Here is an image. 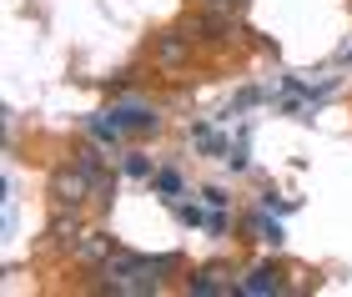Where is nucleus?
<instances>
[{
  "label": "nucleus",
  "mask_w": 352,
  "mask_h": 297,
  "mask_svg": "<svg viewBox=\"0 0 352 297\" xmlns=\"http://www.w3.org/2000/svg\"><path fill=\"white\" fill-rule=\"evenodd\" d=\"M166 272H176V257H136V252H111L96 277L106 292H162L166 287Z\"/></svg>",
  "instance_id": "f257e3e1"
},
{
  "label": "nucleus",
  "mask_w": 352,
  "mask_h": 297,
  "mask_svg": "<svg viewBox=\"0 0 352 297\" xmlns=\"http://www.w3.org/2000/svg\"><path fill=\"white\" fill-rule=\"evenodd\" d=\"M91 177H86V171L81 166H60L56 171V177H51V197H56V212L60 217H66V212H81L86 207V192H91Z\"/></svg>",
  "instance_id": "f03ea898"
},
{
  "label": "nucleus",
  "mask_w": 352,
  "mask_h": 297,
  "mask_svg": "<svg viewBox=\"0 0 352 297\" xmlns=\"http://www.w3.org/2000/svg\"><path fill=\"white\" fill-rule=\"evenodd\" d=\"M106 116L121 126V136H126V131H156V126H162L156 106H146V101H126V106H111Z\"/></svg>",
  "instance_id": "7ed1b4c3"
},
{
  "label": "nucleus",
  "mask_w": 352,
  "mask_h": 297,
  "mask_svg": "<svg viewBox=\"0 0 352 297\" xmlns=\"http://www.w3.org/2000/svg\"><path fill=\"white\" fill-rule=\"evenodd\" d=\"M236 292H247V297H272V292H287L282 283V267L277 262H262V267H252L242 283H236Z\"/></svg>",
  "instance_id": "20e7f679"
},
{
  "label": "nucleus",
  "mask_w": 352,
  "mask_h": 297,
  "mask_svg": "<svg viewBox=\"0 0 352 297\" xmlns=\"http://www.w3.org/2000/svg\"><path fill=\"white\" fill-rule=\"evenodd\" d=\"M111 252H116V237H106V232H91V237H86L81 247H76V257H81L86 267H101V262H106Z\"/></svg>",
  "instance_id": "39448f33"
},
{
  "label": "nucleus",
  "mask_w": 352,
  "mask_h": 297,
  "mask_svg": "<svg viewBox=\"0 0 352 297\" xmlns=\"http://www.w3.org/2000/svg\"><path fill=\"white\" fill-rule=\"evenodd\" d=\"M221 267H201V272H191L186 277V292H236V283H221Z\"/></svg>",
  "instance_id": "423d86ee"
},
{
  "label": "nucleus",
  "mask_w": 352,
  "mask_h": 297,
  "mask_svg": "<svg viewBox=\"0 0 352 297\" xmlns=\"http://www.w3.org/2000/svg\"><path fill=\"white\" fill-rule=\"evenodd\" d=\"M151 186H156L166 201H176V197H182V171H176V166H156V171H151Z\"/></svg>",
  "instance_id": "0eeeda50"
},
{
  "label": "nucleus",
  "mask_w": 352,
  "mask_h": 297,
  "mask_svg": "<svg viewBox=\"0 0 352 297\" xmlns=\"http://www.w3.org/2000/svg\"><path fill=\"white\" fill-rule=\"evenodd\" d=\"M191 142H197L201 151H212V156H227V151H232L227 142H221V131H217V126H191Z\"/></svg>",
  "instance_id": "6e6552de"
},
{
  "label": "nucleus",
  "mask_w": 352,
  "mask_h": 297,
  "mask_svg": "<svg viewBox=\"0 0 352 297\" xmlns=\"http://www.w3.org/2000/svg\"><path fill=\"white\" fill-rule=\"evenodd\" d=\"M151 171H156V162H151L146 151H131V156H126V177H151Z\"/></svg>",
  "instance_id": "1a4fd4ad"
},
{
  "label": "nucleus",
  "mask_w": 352,
  "mask_h": 297,
  "mask_svg": "<svg viewBox=\"0 0 352 297\" xmlns=\"http://www.w3.org/2000/svg\"><path fill=\"white\" fill-rule=\"evenodd\" d=\"M156 56H162V60H166V66H176V60H182V56H186V45H182V41H176V36H166V41H162V51H156Z\"/></svg>",
  "instance_id": "9d476101"
},
{
  "label": "nucleus",
  "mask_w": 352,
  "mask_h": 297,
  "mask_svg": "<svg viewBox=\"0 0 352 297\" xmlns=\"http://www.w3.org/2000/svg\"><path fill=\"white\" fill-rule=\"evenodd\" d=\"M257 232L267 247H282V222H267V217H257Z\"/></svg>",
  "instance_id": "9b49d317"
},
{
  "label": "nucleus",
  "mask_w": 352,
  "mask_h": 297,
  "mask_svg": "<svg viewBox=\"0 0 352 297\" xmlns=\"http://www.w3.org/2000/svg\"><path fill=\"white\" fill-rule=\"evenodd\" d=\"M201 201H206V207H217V212H227V192H221V186H201Z\"/></svg>",
  "instance_id": "f8f14e48"
}]
</instances>
